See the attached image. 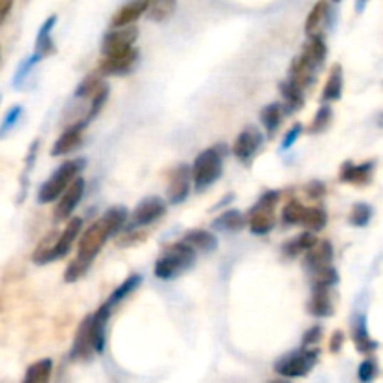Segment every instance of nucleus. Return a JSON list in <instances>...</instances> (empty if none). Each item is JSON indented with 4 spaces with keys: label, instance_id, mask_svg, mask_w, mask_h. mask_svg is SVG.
Wrapping results in <instances>:
<instances>
[{
    "label": "nucleus",
    "instance_id": "f8f14e48",
    "mask_svg": "<svg viewBox=\"0 0 383 383\" xmlns=\"http://www.w3.org/2000/svg\"><path fill=\"white\" fill-rule=\"evenodd\" d=\"M56 25V15H51L49 19L45 21L43 25H41L40 32H38V38H36V49L34 53H32V56H30L28 60H26L25 68L21 70V75L17 77V83L21 80V77L26 73V71H30V68L34 64H38L40 60H43L45 56L49 55V53H53V41H51V32H53V28H55Z\"/></svg>",
    "mask_w": 383,
    "mask_h": 383
},
{
    "label": "nucleus",
    "instance_id": "b1692460",
    "mask_svg": "<svg viewBox=\"0 0 383 383\" xmlns=\"http://www.w3.org/2000/svg\"><path fill=\"white\" fill-rule=\"evenodd\" d=\"M314 234H316V232L307 230V232H303V234H299V236H295V238L288 239V241L283 245L284 256H288V258H298L299 254L309 253L314 245L318 243V238H316Z\"/></svg>",
    "mask_w": 383,
    "mask_h": 383
},
{
    "label": "nucleus",
    "instance_id": "39448f33",
    "mask_svg": "<svg viewBox=\"0 0 383 383\" xmlns=\"http://www.w3.org/2000/svg\"><path fill=\"white\" fill-rule=\"evenodd\" d=\"M279 191H266L249 211V229L254 236L269 234L275 226V206L279 204Z\"/></svg>",
    "mask_w": 383,
    "mask_h": 383
},
{
    "label": "nucleus",
    "instance_id": "9b49d317",
    "mask_svg": "<svg viewBox=\"0 0 383 383\" xmlns=\"http://www.w3.org/2000/svg\"><path fill=\"white\" fill-rule=\"evenodd\" d=\"M85 189H86V182L83 176L75 179L73 184L64 191V194L60 196L58 202L55 206V211H53V217L55 221H65L75 211V208L79 206V202L85 196Z\"/></svg>",
    "mask_w": 383,
    "mask_h": 383
},
{
    "label": "nucleus",
    "instance_id": "c03bdc74",
    "mask_svg": "<svg viewBox=\"0 0 383 383\" xmlns=\"http://www.w3.org/2000/svg\"><path fill=\"white\" fill-rule=\"evenodd\" d=\"M322 337H324V329L320 327V325H313L303 335V348H314L322 340Z\"/></svg>",
    "mask_w": 383,
    "mask_h": 383
},
{
    "label": "nucleus",
    "instance_id": "09e8293b",
    "mask_svg": "<svg viewBox=\"0 0 383 383\" xmlns=\"http://www.w3.org/2000/svg\"><path fill=\"white\" fill-rule=\"evenodd\" d=\"M14 2L15 0H0V23H4L6 21L8 14H10L11 8H14Z\"/></svg>",
    "mask_w": 383,
    "mask_h": 383
},
{
    "label": "nucleus",
    "instance_id": "412c9836",
    "mask_svg": "<svg viewBox=\"0 0 383 383\" xmlns=\"http://www.w3.org/2000/svg\"><path fill=\"white\" fill-rule=\"evenodd\" d=\"M314 71H316V68L310 64L309 60L305 58L303 55H298L292 65H290L288 80H292L299 88L307 90L314 83Z\"/></svg>",
    "mask_w": 383,
    "mask_h": 383
},
{
    "label": "nucleus",
    "instance_id": "49530a36",
    "mask_svg": "<svg viewBox=\"0 0 383 383\" xmlns=\"http://www.w3.org/2000/svg\"><path fill=\"white\" fill-rule=\"evenodd\" d=\"M305 191H307V194H309L310 199L318 200L322 199V196H325V185L322 184V182H318V179H314V182H310L307 187H305Z\"/></svg>",
    "mask_w": 383,
    "mask_h": 383
},
{
    "label": "nucleus",
    "instance_id": "ddd939ff",
    "mask_svg": "<svg viewBox=\"0 0 383 383\" xmlns=\"http://www.w3.org/2000/svg\"><path fill=\"white\" fill-rule=\"evenodd\" d=\"M374 169H376V163H374V161H364V163L359 164L352 163V161H346V163L340 167L339 182L340 184L364 187V185H369L370 182H372Z\"/></svg>",
    "mask_w": 383,
    "mask_h": 383
},
{
    "label": "nucleus",
    "instance_id": "0eeeda50",
    "mask_svg": "<svg viewBox=\"0 0 383 383\" xmlns=\"http://www.w3.org/2000/svg\"><path fill=\"white\" fill-rule=\"evenodd\" d=\"M139 38V28L137 26H124V28H115L112 32L103 38L101 43V53L105 58H112V56H122L125 53L133 51L135 41Z\"/></svg>",
    "mask_w": 383,
    "mask_h": 383
},
{
    "label": "nucleus",
    "instance_id": "4be33fe9",
    "mask_svg": "<svg viewBox=\"0 0 383 383\" xmlns=\"http://www.w3.org/2000/svg\"><path fill=\"white\" fill-rule=\"evenodd\" d=\"M80 229H83V219L73 217V219L68 221L65 229L60 232L58 241H56V245H55V260L64 258L65 254L70 253V249L75 243V239L80 236Z\"/></svg>",
    "mask_w": 383,
    "mask_h": 383
},
{
    "label": "nucleus",
    "instance_id": "7ed1b4c3",
    "mask_svg": "<svg viewBox=\"0 0 383 383\" xmlns=\"http://www.w3.org/2000/svg\"><path fill=\"white\" fill-rule=\"evenodd\" d=\"M226 155L224 145H215L206 148L196 155L193 163V184L196 191H204L217 182L223 174V159Z\"/></svg>",
    "mask_w": 383,
    "mask_h": 383
},
{
    "label": "nucleus",
    "instance_id": "cd10ccee",
    "mask_svg": "<svg viewBox=\"0 0 383 383\" xmlns=\"http://www.w3.org/2000/svg\"><path fill=\"white\" fill-rule=\"evenodd\" d=\"M245 223H249V221H245L241 211H238V209H229V211L221 214L219 217L211 223V229L221 230V232H239V230L245 226Z\"/></svg>",
    "mask_w": 383,
    "mask_h": 383
},
{
    "label": "nucleus",
    "instance_id": "473e14b6",
    "mask_svg": "<svg viewBox=\"0 0 383 383\" xmlns=\"http://www.w3.org/2000/svg\"><path fill=\"white\" fill-rule=\"evenodd\" d=\"M283 105L279 103H271V105H266L264 109H262V112H260V120H262V125L266 127V131H268L269 135H273L275 131H277V127L280 125V122H283Z\"/></svg>",
    "mask_w": 383,
    "mask_h": 383
},
{
    "label": "nucleus",
    "instance_id": "5701e85b",
    "mask_svg": "<svg viewBox=\"0 0 383 383\" xmlns=\"http://www.w3.org/2000/svg\"><path fill=\"white\" fill-rule=\"evenodd\" d=\"M184 241L189 243L194 251H202V253H214L219 247V239L217 236H214L208 230L194 229L187 230L184 234Z\"/></svg>",
    "mask_w": 383,
    "mask_h": 383
},
{
    "label": "nucleus",
    "instance_id": "6ab92c4d",
    "mask_svg": "<svg viewBox=\"0 0 383 383\" xmlns=\"http://www.w3.org/2000/svg\"><path fill=\"white\" fill-rule=\"evenodd\" d=\"M139 60V49H133L130 53H125L122 56H112V58L101 60L100 71L107 77V75H125L133 70V65Z\"/></svg>",
    "mask_w": 383,
    "mask_h": 383
},
{
    "label": "nucleus",
    "instance_id": "f704fd0d",
    "mask_svg": "<svg viewBox=\"0 0 383 383\" xmlns=\"http://www.w3.org/2000/svg\"><path fill=\"white\" fill-rule=\"evenodd\" d=\"M325 224H327V214H325V209L318 208V206L307 208L301 226H305V229L310 230V232H320V230L325 229Z\"/></svg>",
    "mask_w": 383,
    "mask_h": 383
},
{
    "label": "nucleus",
    "instance_id": "a878e982",
    "mask_svg": "<svg viewBox=\"0 0 383 383\" xmlns=\"http://www.w3.org/2000/svg\"><path fill=\"white\" fill-rule=\"evenodd\" d=\"M329 15V2L327 0H320L314 4V8L310 10L309 17H307V23H305V34L309 36H320V28L324 26V23L327 21Z\"/></svg>",
    "mask_w": 383,
    "mask_h": 383
},
{
    "label": "nucleus",
    "instance_id": "c9c22d12",
    "mask_svg": "<svg viewBox=\"0 0 383 383\" xmlns=\"http://www.w3.org/2000/svg\"><path fill=\"white\" fill-rule=\"evenodd\" d=\"M372 214V206L367 204V202H357V204H354L352 211H350L348 221L355 229H363V226H367V224L370 223Z\"/></svg>",
    "mask_w": 383,
    "mask_h": 383
},
{
    "label": "nucleus",
    "instance_id": "2eb2a0df",
    "mask_svg": "<svg viewBox=\"0 0 383 383\" xmlns=\"http://www.w3.org/2000/svg\"><path fill=\"white\" fill-rule=\"evenodd\" d=\"M95 355L94 342H92V335H90V316H86L80 322L77 333L73 339V348H71V359L73 361H88Z\"/></svg>",
    "mask_w": 383,
    "mask_h": 383
},
{
    "label": "nucleus",
    "instance_id": "8fccbe9b",
    "mask_svg": "<svg viewBox=\"0 0 383 383\" xmlns=\"http://www.w3.org/2000/svg\"><path fill=\"white\" fill-rule=\"evenodd\" d=\"M269 383H290V382L288 379H284V376H280V378H277V379H271Z\"/></svg>",
    "mask_w": 383,
    "mask_h": 383
},
{
    "label": "nucleus",
    "instance_id": "f3484780",
    "mask_svg": "<svg viewBox=\"0 0 383 383\" xmlns=\"http://www.w3.org/2000/svg\"><path fill=\"white\" fill-rule=\"evenodd\" d=\"M333 245H331V241H327V239H322V241L314 245L309 253H305V266H307L310 271H318V269L333 266Z\"/></svg>",
    "mask_w": 383,
    "mask_h": 383
},
{
    "label": "nucleus",
    "instance_id": "423d86ee",
    "mask_svg": "<svg viewBox=\"0 0 383 383\" xmlns=\"http://www.w3.org/2000/svg\"><path fill=\"white\" fill-rule=\"evenodd\" d=\"M318 355L320 352L316 348H301L280 357L273 369L284 378H303L314 369V364L318 363Z\"/></svg>",
    "mask_w": 383,
    "mask_h": 383
},
{
    "label": "nucleus",
    "instance_id": "a19ab883",
    "mask_svg": "<svg viewBox=\"0 0 383 383\" xmlns=\"http://www.w3.org/2000/svg\"><path fill=\"white\" fill-rule=\"evenodd\" d=\"M107 98H109V86L105 85L103 88L100 90V92H98V94L94 95V98H92V101H90V110H88V115H86V122H92V120L95 118V116L100 115L101 112V109H103L105 107V103H107Z\"/></svg>",
    "mask_w": 383,
    "mask_h": 383
},
{
    "label": "nucleus",
    "instance_id": "aec40b11",
    "mask_svg": "<svg viewBox=\"0 0 383 383\" xmlns=\"http://www.w3.org/2000/svg\"><path fill=\"white\" fill-rule=\"evenodd\" d=\"M352 340H354L355 344V350L364 355L372 354V352H376V348H378V342H376L369 333L364 314L355 316L354 324H352Z\"/></svg>",
    "mask_w": 383,
    "mask_h": 383
},
{
    "label": "nucleus",
    "instance_id": "4c0bfd02",
    "mask_svg": "<svg viewBox=\"0 0 383 383\" xmlns=\"http://www.w3.org/2000/svg\"><path fill=\"white\" fill-rule=\"evenodd\" d=\"M305 211H307V208H305L301 202H298V200H290L288 204L284 206L283 209V221L286 224H290V226L303 224Z\"/></svg>",
    "mask_w": 383,
    "mask_h": 383
},
{
    "label": "nucleus",
    "instance_id": "c756f323",
    "mask_svg": "<svg viewBox=\"0 0 383 383\" xmlns=\"http://www.w3.org/2000/svg\"><path fill=\"white\" fill-rule=\"evenodd\" d=\"M279 92L284 98V105L288 107V110H299L303 109L305 105V95L303 88H299L298 85H294L292 80H283L279 83Z\"/></svg>",
    "mask_w": 383,
    "mask_h": 383
},
{
    "label": "nucleus",
    "instance_id": "37998d69",
    "mask_svg": "<svg viewBox=\"0 0 383 383\" xmlns=\"http://www.w3.org/2000/svg\"><path fill=\"white\" fill-rule=\"evenodd\" d=\"M21 115H23V107H21V105L11 107L4 115V118H2V133H8V130H11V127L17 124V120L21 118Z\"/></svg>",
    "mask_w": 383,
    "mask_h": 383
},
{
    "label": "nucleus",
    "instance_id": "9d476101",
    "mask_svg": "<svg viewBox=\"0 0 383 383\" xmlns=\"http://www.w3.org/2000/svg\"><path fill=\"white\" fill-rule=\"evenodd\" d=\"M264 145V135L256 127H245L241 133L236 137L234 146H232V154L236 155V159L241 163H249L254 155L258 154V149Z\"/></svg>",
    "mask_w": 383,
    "mask_h": 383
},
{
    "label": "nucleus",
    "instance_id": "f257e3e1",
    "mask_svg": "<svg viewBox=\"0 0 383 383\" xmlns=\"http://www.w3.org/2000/svg\"><path fill=\"white\" fill-rule=\"evenodd\" d=\"M127 221V209L124 206H115L107 209L100 219L95 221L85 234L79 238V247H77V256L70 262V266L64 271L65 283H77L86 275L95 256L103 249L107 239L115 236Z\"/></svg>",
    "mask_w": 383,
    "mask_h": 383
},
{
    "label": "nucleus",
    "instance_id": "a18cd8bd",
    "mask_svg": "<svg viewBox=\"0 0 383 383\" xmlns=\"http://www.w3.org/2000/svg\"><path fill=\"white\" fill-rule=\"evenodd\" d=\"M301 133H303V125L301 124H294L292 125V130L288 131V133L284 135V139H283V149H290L292 146H294L295 140L301 137Z\"/></svg>",
    "mask_w": 383,
    "mask_h": 383
},
{
    "label": "nucleus",
    "instance_id": "4468645a",
    "mask_svg": "<svg viewBox=\"0 0 383 383\" xmlns=\"http://www.w3.org/2000/svg\"><path fill=\"white\" fill-rule=\"evenodd\" d=\"M86 125H88V122H86V120H80V122L73 124L71 127H68V130L55 140V145L51 148V155H53V157H60V155H68L71 154L73 149L79 148V146L83 145V135H85Z\"/></svg>",
    "mask_w": 383,
    "mask_h": 383
},
{
    "label": "nucleus",
    "instance_id": "79ce46f5",
    "mask_svg": "<svg viewBox=\"0 0 383 383\" xmlns=\"http://www.w3.org/2000/svg\"><path fill=\"white\" fill-rule=\"evenodd\" d=\"M378 376V364L374 359H364L363 363L359 364L357 378L361 383H372Z\"/></svg>",
    "mask_w": 383,
    "mask_h": 383
},
{
    "label": "nucleus",
    "instance_id": "6e6552de",
    "mask_svg": "<svg viewBox=\"0 0 383 383\" xmlns=\"http://www.w3.org/2000/svg\"><path fill=\"white\" fill-rule=\"evenodd\" d=\"M167 214V202L161 196H146L131 214V229H140L159 221Z\"/></svg>",
    "mask_w": 383,
    "mask_h": 383
},
{
    "label": "nucleus",
    "instance_id": "a211bd4d",
    "mask_svg": "<svg viewBox=\"0 0 383 383\" xmlns=\"http://www.w3.org/2000/svg\"><path fill=\"white\" fill-rule=\"evenodd\" d=\"M148 8L149 0H131V2H127V4L122 6L116 11L112 21H110V25L115 26V28H124V26L133 25L135 21L140 19L148 11Z\"/></svg>",
    "mask_w": 383,
    "mask_h": 383
},
{
    "label": "nucleus",
    "instance_id": "1a4fd4ad",
    "mask_svg": "<svg viewBox=\"0 0 383 383\" xmlns=\"http://www.w3.org/2000/svg\"><path fill=\"white\" fill-rule=\"evenodd\" d=\"M191 184H193V169L189 164H178L170 170L169 174V202L170 204H182L187 200L191 191Z\"/></svg>",
    "mask_w": 383,
    "mask_h": 383
},
{
    "label": "nucleus",
    "instance_id": "72a5a7b5",
    "mask_svg": "<svg viewBox=\"0 0 383 383\" xmlns=\"http://www.w3.org/2000/svg\"><path fill=\"white\" fill-rule=\"evenodd\" d=\"M103 77L105 75L101 73L100 70L95 71V73H90L79 86L75 90V98H94L101 88H103Z\"/></svg>",
    "mask_w": 383,
    "mask_h": 383
},
{
    "label": "nucleus",
    "instance_id": "393cba45",
    "mask_svg": "<svg viewBox=\"0 0 383 383\" xmlns=\"http://www.w3.org/2000/svg\"><path fill=\"white\" fill-rule=\"evenodd\" d=\"M344 90V77H342V68L340 64H333L329 77L325 80L324 92H322V101L329 103V101H339L342 98Z\"/></svg>",
    "mask_w": 383,
    "mask_h": 383
},
{
    "label": "nucleus",
    "instance_id": "3c124183",
    "mask_svg": "<svg viewBox=\"0 0 383 383\" xmlns=\"http://www.w3.org/2000/svg\"><path fill=\"white\" fill-rule=\"evenodd\" d=\"M335 2H340V0H335Z\"/></svg>",
    "mask_w": 383,
    "mask_h": 383
},
{
    "label": "nucleus",
    "instance_id": "f03ea898",
    "mask_svg": "<svg viewBox=\"0 0 383 383\" xmlns=\"http://www.w3.org/2000/svg\"><path fill=\"white\" fill-rule=\"evenodd\" d=\"M196 262V251L189 243L176 241L167 245L154 266V273L161 280H172L179 275H184L187 269H191Z\"/></svg>",
    "mask_w": 383,
    "mask_h": 383
},
{
    "label": "nucleus",
    "instance_id": "2f4dec72",
    "mask_svg": "<svg viewBox=\"0 0 383 383\" xmlns=\"http://www.w3.org/2000/svg\"><path fill=\"white\" fill-rule=\"evenodd\" d=\"M140 284H142V277H140L139 273L130 275V277H127V279H125L124 283L120 284L118 288H116L115 292H112V294L109 295V299H107L105 303L109 305V307H116V305L122 303V301H124V299L127 298V295L133 294L135 290L139 288Z\"/></svg>",
    "mask_w": 383,
    "mask_h": 383
},
{
    "label": "nucleus",
    "instance_id": "58836bf2",
    "mask_svg": "<svg viewBox=\"0 0 383 383\" xmlns=\"http://www.w3.org/2000/svg\"><path fill=\"white\" fill-rule=\"evenodd\" d=\"M174 2L176 0H149L148 8L149 19L154 21L167 19V17L172 14V10H174Z\"/></svg>",
    "mask_w": 383,
    "mask_h": 383
},
{
    "label": "nucleus",
    "instance_id": "e433bc0d",
    "mask_svg": "<svg viewBox=\"0 0 383 383\" xmlns=\"http://www.w3.org/2000/svg\"><path fill=\"white\" fill-rule=\"evenodd\" d=\"M331 120H333V109H331L329 105H322L318 109V112H316V116H314V120L310 122L309 130L307 131H309L310 135L324 133V131L329 127V124H331Z\"/></svg>",
    "mask_w": 383,
    "mask_h": 383
},
{
    "label": "nucleus",
    "instance_id": "ea45409f",
    "mask_svg": "<svg viewBox=\"0 0 383 383\" xmlns=\"http://www.w3.org/2000/svg\"><path fill=\"white\" fill-rule=\"evenodd\" d=\"M337 283H339V273L333 266L313 271V286H329L331 288Z\"/></svg>",
    "mask_w": 383,
    "mask_h": 383
},
{
    "label": "nucleus",
    "instance_id": "c85d7f7f",
    "mask_svg": "<svg viewBox=\"0 0 383 383\" xmlns=\"http://www.w3.org/2000/svg\"><path fill=\"white\" fill-rule=\"evenodd\" d=\"M58 236L60 234H56V232H51V234H47L41 239L38 247L34 249V253H32V262L34 264L45 266L55 260V245L58 241Z\"/></svg>",
    "mask_w": 383,
    "mask_h": 383
},
{
    "label": "nucleus",
    "instance_id": "7c9ffc66",
    "mask_svg": "<svg viewBox=\"0 0 383 383\" xmlns=\"http://www.w3.org/2000/svg\"><path fill=\"white\" fill-rule=\"evenodd\" d=\"M51 372H53V361L51 359H40L26 369L23 383H49Z\"/></svg>",
    "mask_w": 383,
    "mask_h": 383
},
{
    "label": "nucleus",
    "instance_id": "bb28decb",
    "mask_svg": "<svg viewBox=\"0 0 383 383\" xmlns=\"http://www.w3.org/2000/svg\"><path fill=\"white\" fill-rule=\"evenodd\" d=\"M301 55L318 70L320 65L325 62V56H327V45H325L324 38L322 36H310L309 41L305 43Z\"/></svg>",
    "mask_w": 383,
    "mask_h": 383
},
{
    "label": "nucleus",
    "instance_id": "dca6fc26",
    "mask_svg": "<svg viewBox=\"0 0 383 383\" xmlns=\"http://www.w3.org/2000/svg\"><path fill=\"white\" fill-rule=\"evenodd\" d=\"M333 299H331V288L329 286H313V294H310L307 310L310 316L316 318H327L333 316Z\"/></svg>",
    "mask_w": 383,
    "mask_h": 383
},
{
    "label": "nucleus",
    "instance_id": "20e7f679",
    "mask_svg": "<svg viewBox=\"0 0 383 383\" xmlns=\"http://www.w3.org/2000/svg\"><path fill=\"white\" fill-rule=\"evenodd\" d=\"M85 167V159H71L60 164L38 191V202L40 204H51V202L58 200L64 194V191L73 184L75 179L79 178Z\"/></svg>",
    "mask_w": 383,
    "mask_h": 383
},
{
    "label": "nucleus",
    "instance_id": "de8ad7c7",
    "mask_svg": "<svg viewBox=\"0 0 383 383\" xmlns=\"http://www.w3.org/2000/svg\"><path fill=\"white\" fill-rule=\"evenodd\" d=\"M342 346H344V333L340 329H337V331L331 335V339H329V350H331L333 354H339Z\"/></svg>",
    "mask_w": 383,
    "mask_h": 383
}]
</instances>
